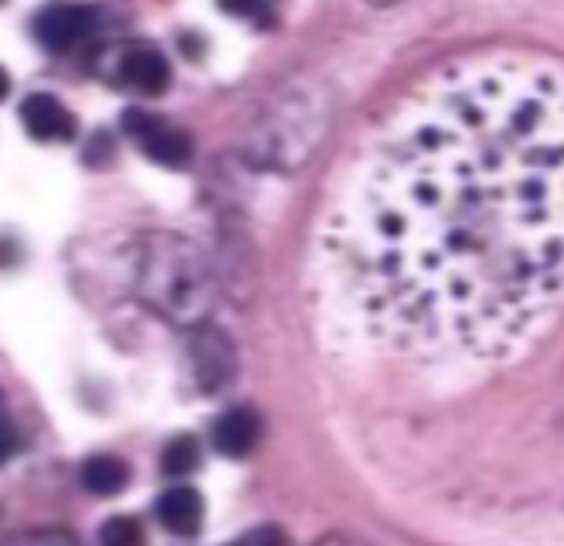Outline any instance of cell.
Here are the masks:
<instances>
[{
	"instance_id": "obj_9",
	"label": "cell",
	"mask_w": 564,
	"mask_h": 546,
	"mask_svg": "<svg viewBox=\"0 0 564 546\" xmlns=\"http://www.w3.org/2000/svg\"><path fill=\"white\" fill-rule=\"evenodd\" d=\"M158 521L172 536H197L204 525V495L189 484H175L158 495Z\"/></svg>"
},
{
	"instance_id": "obj_4",
	"label": "cell",
	"mask_w": 564,
	"mask_h": 546,
	"mask_svg": "<svg viewBox=\"0 0 564 546\" xmlns=\"http://www.w3.org/2000/svg\"><path fill=\"white\" fill-rule=\"evenodd\" d=\"M95 22H99V11L95 8L74 4V0H52L33 19V36H37L41 47H47V52H69L80 41H88Z\"/></svg>"
},
{
	"instance_id": "obj_18",
	"label": "cell",
	"mask_w": 564,
	"mask_h": 546,
	"mask_svg": "<svg viewBox=\"0 0 564 546\" xmlns=\"http://www.w3.org/2000/svg\"><path fill=\"white\" fill-rule=\"evenodd\" d=\"M8 92H11V77H8V69L0 66V103L8 99Z\"/></svg>"
},
{
	"instance_id": "obj_8",
	"label": "cell",
	"mask_w": 564,
	"mask_h": 546,
	"mask_svg": "<svg viewBox=\"0 0 564 546\" xmlns=\"http://www.w3.org/2000/svg\"><path fill=\"white\" fill-rule=\"evenodd\" d=\"M117 73H121V81L128 88H135L139 95H164L167 84H172V63L158 52V47H128L121 55V63H117Z\"/></svg>"
},
{
	"instance_id": "obj_11",
	"label": "cell",
	"mask_w": 564,
	"mask_h": 546,
	"mask_svg": "<svg viewBox=\"0 0 564 546\" xmlns=\"http://www.w3.org/2000/svg\"><path fill=\"white\" fill-rule=\"evenodd\" d=\"M197 467H200V441L194 433H178L164 445V452H161L164 478H189Z\"/></svg>"
},
{
	"instance_id": "obj_6",
	"label": "cell",
	"mask_w": 564,
	"mask_h": 546,
	"mask_svg": "<svg viewBox=\"0 0 564 546\" xmlns=\"http://www.w3.org/2000/svg\"><path fill=\"white\" fill-rule=\"evenodd\" d=\"M22 128H26L30 139L37 142H69L77 139V117L47 92H33L22 99L19 106Z\"/></svg>"
},
{
	"instance_id": "obj_14",
	"label": "cell",
	"mask_w": 564,
	"mask_h": 546,
	"mask_svg": "<svg viewBox=\"0 0 564 546\" xmlns=\"http://www.w3.org/2000/svg\"><path fill=\"white\" fill-rule=\"evenodd\" d=\"M219 8L234 19L248 22H267L270 19V0H219Z\"/></svg>"
},
{
	"instance_id": "obj_15",
	"label": "cell",
	"mask_w": 564,
	"mask_h": 546,
	"mask_svg": "<svg viewBox=\"0 0 564 546\" xmlns=\"http://www.w3.org/2000/svg\"><path fill=\"white\" fill-rule=\"evenodd\" d=\"M226 546H288V539H284V532H281V528L267 525V528H251V532H245L241 539H234V543H226Z\"/></svg>"
},
{
	"instance_id": "obj_1",
	"label": "cell",
	"mask_w": 564,
	"mask_h": 546,
	"mask_svg": "<svg viewBox=\"0 0 564 546\" xmlns=\"http://www.w3.org/2000/svg\"><path fill=\"white\" fill-rule=\"evenodd\" d=\"M324 328L350 350L485 368L564 310V66L474 55L382 120L317 240Z\"/></svg>"
},
{
	"instance_id": "obj_2",
	"label": "cell",
	"mask_w": 564,
	"mask_h": 546,
	"mask_svg": "<svg viewBox=\"0 0 564 546\" xmlns=\"http://www.w3.org/2000/svg\"><path fill=\"white\" fill-rule=\"evenodd\" d=\"M135 291L164 321L183 328H200L215 302V281L208 259L189 240L172 234L142 240L139 266H135Z\"/></svg>"
},
{
	"instance_id": "obj_3",
	"label": "cell",
	"mask_w": 564,
	"mask_h": 546,
	"mask_svg": "<svg viewBox=\"0 0 564 546\" xmlns=\"http://www.w3.org/2000/svg\"><path fill=\"white\" fill-rule=\"evenodd\" d=\"M121 125L131 139L139 142V150L150 157L153 164L161 168H186L189 161H194V142H189V136L183 128L167 125L164 117L158 114H147V109H124Z\"/></svg>"
},
{
	"instance_id": "obj_7",
	"label": "cell",
	"mask_w": 564,
	"mask_h": 546,
	"mask_svg": "<svg viewBox=\"0 0 564 546\" xmlns=\"http://www.w3.org/2000/svg\"><path fill=\"white\" fill-rule=\"evenodd\" d=\"M262 441V419L251 408H230L215 419L212 448L226 459H248Z\"/></svg>"
},
{
	"instance_id": "obj_16",
	"label": "cell",
	"mask_w": 564,
	"mask_h": 546,
	"mask_svg": "<svg viewBox=\"0 0 564 546\" xmlns=\"http://www.w3.org/2000/svg\"><path fill=\"white\" fill-rule=\"evenodd\" d=\"M19 448H22L19 430L11 427L8 419H0V467H8V463H11V456H15Z\"/></svg>"
},
{
	"instance_id": "obj_10",
	"label": "cell",
	"mask_w": 564,
	"mask_h": 546,
	"mask_svg": "<svg viewBox=\"0 0 564 546\" xmlns=\"http://www.w3.org/2000/svg\"><path fill=\"white\" fill-rule=\"evenodd\" d=\"M128 478L131 470L121 456H88L80 463V484L88 489L91 495H99V500H110V495H121L128 489Z\"/></svg>"
},
{
	"instance_id": "obj_13",
	"label": "cell",
	"mask_w": 564,
	"mask_h": 546,
	"mask_svg": "<svg viewBox=\"0 0 564 546\" xmlns=\"http://www.w3.org/2000/svg\"><path fill=\"white\" fill-rule=\"evenodd\" d=\"M99 546H147V532H142V525L135 517L117 514L110 521H102Z\"/></svg>"
},
{
	"instance_id": "obj_19",
	"label": "cell",
	"mask_w": 564,
	"mask_h": 546,
	"mask_svg": "<svg viewBox=\"0 0 564 546\" xmlns=\"http://www.w3.org/2000/svg\"><path fill=\"white\" fill-rule=\"evenodd\" d=\"M0 408H4V394H0Z\"/></svg>"
},
{
	"instance_id": "obj_5",
	"label": "cell",
	"mask_w": 564,
	"mask_h": 546,
	"mask_svg": "<svg viewBox=\"0 0 564 546\" xmlns=\"http://www.w3.org/2000/svg\"><path fill=\"white\" fill-rule=\"evenodd\" d=\"M189 364H194V379L200 394H219L237 372L230 339L215 332V328H197L194 343H189Z\"/></svg>"
},
{
	"instance_id": "obj_20",
	"label": "cell",
	"mask_w": 564,
	"mask_h": 546,
	"mask_svg": "<svg viewBox=\"0 0 564 546\" xmlns=\"http://www.w3.org/2000/svg\"><path fill=\"white\" fill-rule=\"evenodd\" d=\"M0 4H4V0H0Z\"/></svg>"
},
{
	"instance_id": "obj_12",
	"label": "cell",
	"mask_w": 564,
	"mask_h": 546,
	"mask_svg": "<svg viewBox=\"0 0 564 546\" xmlns=\"http://www.w3.org/2000/svg\"><path fill=\"white\" fill-rule=\"evenodd\" d=\"M0 546H84L74 528H58V525H44V528H26V532H11V536Z\"/></svg>"
},
{
	"instance_id": "obj_17",
	"label": "cell",
	"mask_w": 564,
	"mask_h": 546,
	"mask_svg": "<svg viewBox=\"0 0 564 546\" xmlns=\"http://www.w3.org/2000/svg\"><path fill=\"white\" fill-rule=\"evenodd\" d=\"M110 153H113L110 136H106V131H99V136H95V142H91V146H84V164H102Z\"/></svg>"
}]
</instances>
